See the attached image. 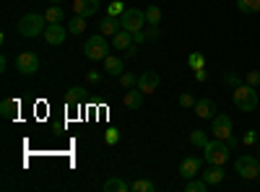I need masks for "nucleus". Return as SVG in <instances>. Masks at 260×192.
<instances>
[{
  "mask_svg": "<svg viewBox=\"0 0 260 192\" xmlns=\"http://www.w3.org/2000/svg\"><path fill=\"white\" fill-rule=\"evenodd\" d=\"M50 21L45 18V13H26L18 18V34L26 36V39H34V36H42L45 34Z\"/></svg>",
  "mask_w": 260,
  "mask_h": 192,
  "instance_id": "obj_1",
  "label": "nucleus"
},
{
  "mask_svg": "<svg viewBox=\"0 0 260 192\" xmlns=\"http://www.w3.org/2000/svg\"><path fill=\"white\" fill-rule=\"evenodd\" d=\"M232 101L240 112H255L257 104H260L257 91H255V86H250V83H240V86L232 91Z\"/></svg>",
  "mask_w": 260,
  "mask_h": 192,
  "instance_id": "obj_2",
  "label": "nucleus"
},
{
  "mask_svg": "<svg viewBox=\"0 0 260 192\" xmlns=\"http://www.w3.org/2000/svg\"><path fill=\"white\" fill-rule=\"evenodd\" d=\"M110 50L112 47V42H107L104 34H94L86 39V45H83V55L89 57V60H104V57H110Z\"/></svg>",
  "mask_w": 260,
  "mask_h": 192,
  "instance_id": "obj_3",
  "label": "nucleus"
},
{
  "mask_svg": "<svg viewBox=\"0 0 260 192\" xmlns=\"http://www.w3.org/2000/svg\"><path fill=\"white\" fill-rule=\"evenodd\" d=\"M229 153H232V148L226 145V140H219V138H213L203 145V159L206 164H226L229 161Z\"/></svg>",
  "mask_w": 260,
  "mask_h": 192,
  "instance_id": "obj_4",
  "label": "nucleus"
},
{
  "mask_svg": "<svg viewBox=\"0 0 260 192\" xmlns=\"http://www.w3.org/2000/svg\"><path fill=\"white\" fill-rule=\"evenodd\" d=\"M234 172L240 174L242 179H257V177H260V159H257V156H250V153L237 156Z\"/></svg>",
  "mask_w": 260,
  "mask_h": 192,
  "instance_id": "obj_5",
  "label": "nucleus"
},
{
  "mask_svg": "<svg viewBox=\"0 0 260 192\" xmlns=\"http://www.w3.org/2000/svg\"><path fill=\"white\" fill-rule=\"evenodd\" d=\"M148 24L146 21V11H141V8H125V13L120 16V29H125V31H141L143 26Z\"/></svg>",
  "mask_w": 260,
  "mask_h": 192,
  "instance_id": "obj_6",
  "label": "nucleus"
},
{
  "mask_svg": "<svg viewBox=\"0 0 260 192\" xmlns=\"http://www.w3.org/2000/svg\"><path fill=\"white\" fill-rule=\"evenodd\" d=\"M232 117L229 114H216L213 120H211V133H213V138H219V140H226L229 135H232Z\"/></svg>",
  "mask_w": 260,
  "mask_h": 192,
  "instance_id": "obj_7",
  "label": "nucleus"
},
{
  "mask_svg": "<svg viewBox=\"0 0 260 192\" xmlns=\"http://www.w3.org/2000/svg\"><path fill=\"white\" fill-rule=\"evenodd\" d=\"M68 34H71L68 26H62V24H47V29H45V34H42V36H45V42H47L50 47H60L62 42L68 39Z\"/></svg>",
  "mask_w": 260,
  "mask_h": 192,
  "instance_id": "obj_8",
  "label": "nucleus"
},
{
  "mask_svg": "<svg viewBox=\"0 0 260 192\" xmlns=\"http://www.w3.org/2000/svg\"><path fill=\"white\" fill-rule=\"evenodd\" d=\"M16 68H18L21 75L37 73V70H39V57H37V52H21V55L16 57Z\"/></svg>",
  "mask_w": 260,
  "mask_h": 192,
  "instance_id": "obj_9",
  "label": "nucleus"
},
{
  "mask_svg": "<svg viewBox=\"0 0 260 192\" xmlns=\"http://www.w3.org/2000/svg\"><path fill=\"white\" fill-rule=\"evenodd\" d=\"M203 161H206V159H201V156H187V159H182V164H180V174H182V179L198 177V174H201V169H203Z\"/></svg>",
  "mask_w": 260,
  "mask_h": 192,
  "instance_id": "obj_10",
  "label": "nucleus"
},
{
  "mask_svg": "<svg viewBox=\"0 0 260 192\" xmlns=\"http://www.w3.org/2000/svg\"><path fill=\"white\" fill-rule=\"evenodd\" d=\"M159 83H161V75H159L156 70H143V73L138 75V89H141L143 94H154V91L159 89Z\"/></svg>",
  "mask_w": 260,
  "mask_h": 192,
  "instance_id": "obj_11",
  "label": "nucleus"
},
{
  "mask_svg": "<svg viewBox=\"0 0 260 192\" xmlns=\"http://www.w3.org/2000/svg\"><path fill=\"white\" fill-rule=\"evenodd\" d=\"M192 112L195 117H201V120H213L216 117V101L213 99H198L192 106Z\"/></svg>",
  "mask_w": 260,
  "mask_h": 192,
  "instance_id": "obj_12",
  "label": "nucleus"
},
{
  "mask_svg": "<svg viewBox=\"0 0 260 192\" xmlns=\"http://www.w3.org/2000/svg\"><path fill=\"white\" fill-rule=\"evenodd\" d=\"M143 96H146V94H143L138 86H136V89H127V91H125V96H122V104L127 106V109L138 112L141 106H143Z\"/></svg>",
  "mask_w": 260,
  "mask_h": 192,
  "instance_id": "obj_13",
  "label": "nucleus"
},
{
  "mask_svg": "<svg viewBox=\"0 0 260 192\" xmlns=\"http://www.w3.org/2000/svg\"><path fill=\"white\" fill-rule=\"evenodd\" d=\"M208 184H219V182H224V166L221 164H208L206 169H203V174H201Z\"/></svg>",
  "mask_w": 260,
  "mask_h": 192,
  "instance_id": "obj_14",
  "label": "nucleus"
},
{
  "mask_svg": "<svg viewBox=\"0 0 260 192\" xmlns=\"http://www.w3.org/2000/svg\"><path fill=\"white\" fill-rule=\"evenodd\" d=\"M73 11H76V16L89 18V16H94V13L99 11V0H76Z\"/></svg>",
  "mask_w": 260,
  "mask_h": 192,
  "instance_id": "obj_15",
  "label": "nucleus"
},
{
  "mask_svg": "<svg viewBox=\"0 0 260 192\" xmlns=\"http://www.w3.org/2000/svg\"><path fill=\"white\" fill-rule=\"evenodd\" d=\"M18 109H21L18 99H3V101H0V114H3V120H16Z\"/></svg>",
  "mask_w": 260,
  "mask_h": 192,
  "instance_id": "obj_16",
  "label": "nucleus"
},
{
  "mask_svg": "<svg viewBox=\"0 0 260 192\" xmlns=\"http://www.w3.org/2000/svg\"><path fill=\"white\" fill-rule=\"evenodd\" d=\"M104 70L110 73V75H122L125 73V62L117 57V55H110V57H104Z\"/></svg>",
  "mask_w": 260,
  "mask_h": 192,
  "instance_id": "obj_17",
  "label": "nucleus"
},
{
  "mask_svg": "<svg viewBox=\"0 0 260 192\" xmlns=\"http://www.w3.org/2000/svg\"><path fill=\"white\" fill-rule=\"evenodd\" d=\"M130 45H136V42H133V34L125 31V29H120V31L112 36V47H115V50H127Z\"/></svg>",
  "mask_w": 260,
  "mask_h": 192,
  "instance_id": "obj_18",
  "label": "nucleus"
},
{
  "mask_svg": "<svg viewBox=\"0 0 260 192\" xmlns=\"http://www.w3.org/2000/svg\"><path fill=\"white\" fill-rule=\"evenodd\" d=\"M102 189H104V192H127V189H130V184H127V182H122L120 177H112V179H107V182L102 184Z\"/></svg>",
  "mask_w": 260,
  "mask_h": 192,
  "instance_id": "obj_19",
  "label": "nucleus"
},
{
  "mask_svg": "<svg viewBox=\"0 0 260 192\" xmlns=\"http://www.w3.org/2000/svg\"><path fill=\"white\" fill-rule=\"evenodd\" d=\"M117 31H120V24H117L112 16H107L102 24H99V34H104V36H115Z\"/></svg>",
  "mask_w": 260,
  "mask_h": 192,
  "instance_id": "obj_20",
  "label": "nucleus"
},
{
  "mask_svg": "<svg viewBox=\"0 0 260 192\" xmlns=\"http://www.w3.org/2000/svg\"><path fill=\"white\" fill-rule=\"evenodd\" d=\"M62 16H65V11L60 8V3H52V6L45 11V18L50 21V24H60V21H62Z\"/></svg>",
  "mask_w": 260,
  "mask_h": 192,
  "instance_id": "obj_21",
  "label": "nucleus"
},
{
  "mask_svg": "<svg viewBox=\"0 0 260 192\" xmlns=\"http://www.w3.org/2000/svg\"><path fill=\"white\" fill-rule=\"evenodd\" d=\"M146 21H148V26H159L161 24V8L159 6H148L146 8Z\"/></svg>",
  "mask_w": 260,
  "mask_h": 192,
  "instance_id": "obj_22",
  "label": "nucleus"
},
{
  "mask_svg": "<svg viewBox=\"0 0 260 192\" xmlns=\"http://www.w3.org/2000/svg\"><path fill=\"white\" fill-rule=\"evenodd\" d=\"M237 8L242 13H260V0H237Z\"/></svg>",
  "mask_w": 260,
  "mask_h": 192,
  "instance_id": "obj_23",
  "label": "nucleus"
},
{
  "mask_svg": "<svg viewBox=\"0 0 260 192\" xmlns=\"http://www.w3.org/2000/svg\"><path fill=\"white\" fill-rule=\"evenodd\" d=\"M68 31L76 34V36L83 34V31H86V18H83V16H73V18L68 21Z\"/></svg>",
  "mask_w": 260,
  "mask_h": 192,
  "instance_id": "obj_24",
  "label": "nucleus"
},
{
  "mask_svg": "<svg viewBox=\"0 0 260 192\" xmlns=\"http://www.w3.org/2000/svg\"><path fill=\"white\" fill-rule=\"evenodd\" d=\"M208 187H211V184H208L203 177H201V179H195V177H192V179H187V184H185V192H206Z\"/></svg>",
  "mask_w": 260,
  "mask_h": 192,
  "instance_id": "obj_25",
  "label": "nucleus"
},
{
  "mask_svg": "<svg viewBox=\"0 0 260 192\" xmlns=\"http://www.w3.org/2000/svg\"><path fill=\"white\" fill-rule=\"evenodd\" d=\"M130 189H133V192H156V184L151 179H138V182L130 184Z\"/></svg>",
  "mask_w": 260,
  "mask_h": 192,
  "instance_id": "obj_26",
  "label": "nucleus"
},
{
  "mask_svg": "<svg viewBox=\"0 0 260 192\" xmlns=\"http://www.w3.org/2000/svg\"><path fill=\"white\" fill-rule=\"evenodd\" d=\"M187 65H190L192 70H201V68H206V57H203L201 52H190V55H187Z\"/></svg>",
  "mask_w": 260,
  "mask_h": 192,
  "instance_id": "obj_27",
  "label": "nucleus"
},
{
  "mask_svg": "<svg viewBox=\"0 0 260 192\" xmlns=\"http://www.w3.org/2000/svg\"><path fill=\"white\" fill-rule=\"evenodd\" d=\"M208 143V135L203 133V130H190V145H195V148H203Z\"/></svg>",
  "mask_w": 260,
  "mask_h": 192,
  "instance_id": "obj_28",
  "label": "nucleus"
},
{
  "mask_svg": "<svg viewBox=\"0 0 260 192\" xmlns=\"http://www.w3.org/2000/svg\"><path fill=\"white\" fill-rule=\"evenodd\" d=\"M122 13H125V3H122V0H112V3L107 6V16L117 18V16H122Z\"/></svg>",
  "mask_w": 260,
  "mask_h": 192,
  "instance_id": "obj_29",
  "label": "nucleus"
},
{
  "mask_svg": "<svg viewBox=\"0 0 260 192\" xmlns=\"http://www.w3.org/2000/svg\"><path fill=\"white\" fill-rule=\"evenodd\" d=\"M120 83H122V89H136V86H138V75L122 73V75H120Z\"/></svg>",
  "mask_w": 260,
  "mask_h": 192,
  "instance_id": "obj_30",
  "label": "nucleus"
},
{
  "mask_svg": "<svg viewBox=\"0 0 260 192\" xmlns=\"http://www.w3.org/2000/svg\"><path fill=\"white\" fill-rule=\"evenodd\" d=\"M81 96H83V91L81 89H68V94H65V101H68V104H81Z\"/></svg>",
  "mask_w": 260,
  "mask_h": 192,
  "instance_id": "obj_31",
  "label": "nucleus"
},
{
  "mask_svg": "<svg viewBox=\"0 0 260 192\" xmlns=\"http://www.w3.org/2000/svg\"><path fill=\"white\" fill-rule=\"evenodd\" d=\"M224 83H226V86H232V89H237V86H240V83H245L240 75H237V73H224Z\"/></svg>",
  "mask_w": 260,
  "mask_h": 192,
  "instance_id": "obj_32",
  "label": "nucleus"
},
{
  "mask_svg": "<svg viewBox=\"0 0 260 192\" xmlns=\"http://www.w3.org/2000/svg\"><path fill=\"white\" fill-rule=\"evenodd\" d=\"M117 140H120V130L110 127V130L104 133V143H107V145H117Z\"/></svg>",
  "mask_w": 260,
  "mask_h": 192,
  "instance_id": "obj_33",
  "label": "nucleus"
},
{
  "mask_svg": "<svg viewBox=\"0 0 260 192\" xmlns=\"http://www.w3.org/2000/svg\"><path fill=\"white\" fill-rule=\"evenodd\" d=\"M177 101H180L182 109H192V106H195V99H192V94H187V91H185V94H180V99H177Z\"/></svg>",
  "mask_w": 260,
  "mask_h": 192,
  "instance_id": "obj_34",
  "label": "nucleus"
},
{
  "mask_svg": "<svg viewBox=\"0 0 260 192\" xmlns=\"http://www.w3.org/2000/svg\"><path fill=\"white\" fill-rule=\"evenodd\" d=\"M245 83H250V86H260V70H250L247 75H245Z\"/></svg>",
  "mask_w": 260,
  "mask_h": 192,
  "instance_id": "obj_35",
  "label": "nucleus"
},
{
  "mask_svg": "<svg viewBox=\"0 0 260 192\" xmlns=\"http://www.w3.org/2000/svg\"><path fill=\"white\" fill-rule=\"evenodd\" d=\"M257 140H260L257 130H247V133H245V138H242V143H245V145H255Z\"/></svg>",
  "mask_w": 260,
  "mask_h": 192,
  "instance_id": "obj_36",
  "label": "nucleus"
},
{
  "mask_svg": "<svg viewBox=\"0 0 260 192\" xmlns=\"http://www.w3.org/2000/svg\"><path fill=\"white\" fill-rule=\"evenodd\" d=\"M86 81H89V83H99V81H102V73H96V70H89V73H86Z\"/></svg>",
  "mask_w": 260,
  "mask_h": 192,
  "instance_id": "obj_37",
  "label": "nucleus"
},
{
  "mask_svg": "<svg viewBox=\"0 0 260 192\" xmlns=\"http://www.w3.org/2000/svg\"><path fill=\"white\" fill-rule=\"evenodd\" d=\"M146 39H159V26H151V29H146Z\"/></svg>",
  "mask_w": 260,
  "mask_h": 192,
  "instance_id": "obj_38",
  "label": "nucleus"
},
{
  "mask_svg": "<svg viewBox=\"0 0 260 192\" xmlns=\"http://www.w3.org/2000/svg\"><path fill=\"white\" fill-rule=\"evenodd\" d=\"M133 42H136V45H143V42H146V31L141 29V31H133Z\"/></svg>",
  "mask_w": 260,
  "mask_h": 192,
  "instance_id": "obj_39",
  "label": "nucleus"
},
{
  "mask_svg": "<svg viewBox=\"0 0 260 192\" xmlns=\"http://www.w3.org/2000/svg\"><path fill=\"white\" fill-rule=\"evenodd\" d=\"M206 78H208V70H206V68H201V70H195V81H201V83H203Z\"/></svg>",
  "mask_w": 260,
  "mask_h": 192,
  "instance_id": "obj_40",
  "label": "nucleus"
},
{
  "mask_svg": "<svg viewBox=\"0 0 260 192\" xmlns=\"http://www.w3.org/2000/svg\"><path fill=\"white\" fill-rule=\"evenodd\" d=\"M6 68H8V60H6V55L0 57V73H6Z\"/></svg>",
  "mask_w": 260,
  "mask_h": 192,
  "instance_id": "obj_41",
  "label": "nucleus"
},
{
  "mask_svg": "<svg viewBox=\"0 0 260 192\" xmlns=\"http://www.w3.org/2000/svg\"><path fill=\"white\" fill-rule=\"evenodd\" d=\"M237 143H240V140H237V138H234V135H229V138H226V145H229V148H234V145H237Z\"/></svg>",
  "mask_w": 260,
  "mask_h": 192,
  "instance_id": "obj_42",
  "label": "nucleus"
},
{
  "mask_svg": "<svg viewBox=\"0 0 260 192\" xmlns=\"http://www.w3.org/2000/svg\"><path fill=\"white\" fill-rule=\"evenodd\" d=\"M257 159H260V140H257Z\"/></svg>",
  "mask_w": 260,
  "mask_h": 192,
  "instance_id": "obj_43",
  "label": "nucleus"
},
{
  "mask_svg": "<svg viewBox=\"0 0 260 192\" xmlns=\"http://www.w3.org/2000/svg\"><path fill=\"white\" fill-rule=\"evenodd\" d=\"M50 3H62V0H50Z\"/></svg>",
  "mask_w": 260,
  "mask_h": 192,
  "instance_id": "obj_44",
  "label": "nucleus"
}]
</instances>
